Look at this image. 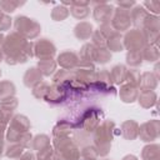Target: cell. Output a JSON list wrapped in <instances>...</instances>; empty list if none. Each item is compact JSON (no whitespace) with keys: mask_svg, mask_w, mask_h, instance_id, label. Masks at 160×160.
<instances>
[{"mask_svg":"<svg viewBox=\"0 0 160 160\" xmlns=\"http://www.w3.org/2000/svg\"><path fill=\"white\" fill-rule=\"evenodd\" d=\"M144 5L148 6L149 9L152 8V9H154V10H152L154 12H159V6H160V5H159L158 1H146V2H144Z\"/></svg>","mask_w":160,"mask_h":160,"instance_id":"cell-38","label":"cell"},{"mask_svg":"<svg viewBox=\"0 0 160 160\" xmlns=\"http://www.w3.org/2000/svg\"><path fill=\"white\" fill-rule=\"evenodd\" d=\"M49 89H50V88H49L48 84H45V82H39L38 85L34 86L32 94H34V96L38 98V99H40V98H45L46 94H48V91H49Z\"/></svg>","mask_w":160,"mask_h":160,"instance_id":"cell-30","label":"cell"},{"mask_svg":"<svg viewBox=\"0 0 160 160\" xmlns=\"http://www.w3.org/2000/svg\"><path fill=\"white\" fill-rule=\"evenodd\" d=\"M71 128H72L71 124L65 122V121H61V122H59V124L54 128V134H55L58 138H65V136L71 131Z\"/></svg>","mask_w":160,"mask_h":160,"instance_id":"cell-27","label":"cell"},{"mask_svg":"<svg viewBox=\"0 0 160 160\" xmlns=\"http://www.w3.org/2000/svg\"><path fill=\"white\" fill-rule=\"evenodd\" d=\"M15 94V86L10 81H1L0 82V99H8L11 98Z\"/></svg>","mask_w":160,"mask_h":160,"instance_id":"cell-22","label":"cell"},{"mask_svg":"<svg viewBox=\"0 0 160 160\" xmlns=\"http://www.w3.org/2000/svg\"><path fill=\"white\" fill-rule=\"evenodd\" d=\"M120 96H121L122 101H125V102H132L136 99V96H138V91H136L135 86L128 84V85H124L120 89Z\"/></svg>","mask_w":160,"mask_h":160,"instance_id":"cell-18","label":"cell"},{"mask_svg":"<svg viewBox=\"0 0 160 160\" xmlns=\"http://www.w3.org/2000/svg\"><path fill=\"white\" fill-rule=\"evenodd\" d=\"M121 130H122V135L124 138L129 139V140H132L138 136L139 134V125L132 121V120H129V121H125L121 126Z\"/></svg>","mask_w":160,"mask_h":160,"instance_id":"cell-15","label":"cell"},{"mask_svg":"<svg viewBox=\"0 0 160 160\" xmlns=\"http://www.w3.org/2000/svg\"><path fill=\"white\" fill-rule=\"evenodd\" d=\"M122 160H138V159H136L134 155H128V156H125Z\"/></svg>","mask_w":160,"mask_h":160,"instance_id":"cell-41","label":"cell"},{"mask_svg":"<svg viewBox=\"0 0 160 160\" xmlns=\"http://www.w3.org/2000/svg\"><path fill=\"white\" fill-rule=\"evenodd\" d=\"M108 46L111 51H121L122 44H121V36L118 31H115L112 35L108 38Z\"/></svg>","mask_w":160,"mask_h":160,"instance_id":"cell-21","label":"cell"},{"mask_svg":"<svg viewBox=\"0 0 160 160\" xmlns=\"http://www.w3.org/2000/svg\"><path fill=\"white\" fill-rule=\"evenodd\" d=\"M112 12H114V8L106 4L105 1H102L101 4L96 5V8L94 9V18L98 22L106 24V22H110Z\"/></svg>","mask_w":160,"mask_h":160,"instance_id":"cell-9","label":"cell"},{"mask_svg":"<svg viewBox=\"0 0 160 160\" xmlns=\"http://www.w3.org/2000/svg\"><path fill=\"white\" fill-rule=\"evenodd\" d=\"M50 145V140H49V138L46 136V135H38L35 139H34V142H32V146H34V149H36V150H42V149H45L46 146H49Z\"/></svg>","mask_w":160,"mask_h":160,"instance_id":"cell-29","label":"cell"},{"mask_svg":"<svg viewBox=\"0 0 160 160\" xmlns=\"http://www.w3.org/2000/svg\"><path fill=\"white\" fill-rule=\"evenodd\" d=\"M118 5H119L121 9L130 10V8H131L132 5H135V2H134V1H128V2H125V1H118Z\"/></svg>","mask_w":160,"mask_h":160,"instance_id":"cell-39","label":"cell"},{"mask_svg":"<svg viewBox=\"0 0 160 160\" xmlns=\"http://www.w3.org/2000/svg\"><path fill=\"white\" fill-rule=\"evenodd\" d=\"M139 85L141 86V90L142 91L152 90L156 86V78H154V75L150 74V72H145V74H142L140 76Z\"/></svg>","mask_w":160,"mask_h":160,"instance_id":"cell-17","label":"cell"},{"mask_svg":"<svg viewBox=\"0 0 160 160\" xmlns=\"http://www.w3.org/2000/svg\"><path fill=\"white\" fill-rule=\"evenodd\" d=\"M126 60H128V64H130L132 66H138L141 64V52L140 51H129Z\"/></svg>","mask_w":160,"mask_h":160,"instance_id":"cell-36","label":"cell"},{"mask_svg":"<svg viewBox=\"0 0 160 160\" xmlns=\"http://www.w3.org/2000/svg\"><path fill=\"white\" fill-rule=\"evenodd\" d=\"M140 138L144 141H151L154 139L158 138L159 135V124L158 121H150V122H145L139 128V134Z\"/></svg>","mask_w":160,"mask_h":160,"instance_id":"cell-10","label":"cell"},{"mask_svg":"<svg viewBox=\"0 0 160 160\" xmlns=\"http://www.w3.org/2000/svg\"><path fill=\"white\" fill-rule=\"evenodd\" d=\"M2 155V142H1V140H0V156Z\"/></svg>","mask_w":160,"mask_h":160,"instance_id":"cell-42","label":"cell"},{"mask_svg":"<svg viewBox=\"0 0 160 160\" xmlns=\"http://www.w3.org/2000/svg\"><path fill=\"white\" fill-rule=\"evenodd\" d=\"M95 51L96 48L94 44H85L80 51V56L82 58V60H95Z\"/></svg>","mask_w":160,"mask_h":160,"instance_id":"cell-26","label":"cell"},{"mask_svg":"<svg viewBox=\"0 0 160 160\" xmlns=\"http://www.w3.org/2000/svg\"><path fill=\"white\" fill-rule=\"evenodd\" d=\"M110 58H111L110 51H108L104 48H96V51H95V60L96 61H99V62H106V61L110 60Z\"/></svg>","mask_w":160,"mask_h":160,"instance_id":"cell-34","label":"cell"},{"mask_svg":"<svg viewBox=\"0 0 160 160\" xmlns=\"http://www.w3.org/2000/svg\"><path fill=\"white\" fill-rule=\"evenodd\" d=\"M18 106V100L16 98H8V99H4L1 101V108L4 111H8V112H11L15 108Z\"/></svg>","mask_w":160,"mask_h":160,"instance_id":"cell-35","label":"cell"},{"mask_svg":"<svg viewBox=\"0 0 160 160\" xmlns=\"http://www.w3.org/2000/svg\"><path fill=\"white\" fill-rule=\"evenodd\" d=\"M112 130H114V122L105 121L100 125V128L96 130L95 134V144H96V151L98 155H106L110 149L111 139H112Z\"/></svg>","mask_w":160,"mask_h":160,"instance_id":"cell-2","label":"cell"},{"mask_svg":"<svg viewBox=\"0 0 160 160\" xmlns=\"http://www.w3.org/2000/svg\"><path fill=\"white\" fill-rule=\"evenodd\" d=\"M41 72L40 70H38L36 68H30L28 69V71L24 75V84L30 88V86H35L39 82H41Z\"/></svg>","mask_w":160,"mask_h":160,"instance_id":"cell-13","label":"cell"},{"mask_svg":"<svg viewBox=\"0 0 160 160\" xmlns=\"http://www.w3.org/2000/svg\"><path fill=\"white\" fill-rule=\"evenodd\" d=\"M39 70L41 75H50L55 70V62L51 59H41L39 61Z\"/></svg>","mask_w":160,"mask_h":160,"instance_id":"cell-23","label":"cell"},{"mask_svg":"<svg viewBox=\"0 0 160 160\" xmlns=\"http://www.w3.org/2000/svg\"><path fill=\"white\" fill-rule=\"evenodd\" d=\"M115 14L111 19V26L114 28L115 31H124L128 30L130 24H131V19H130V11L118 8L114 9Z\"/></svg>","mask_w":160,"mask_h":160,"instance_id":"cell-6","label":"cell"},{"mask_svg":"<svg viewBox=\"0 0 160 160\" xmlns=\"http://www.w3.org/2000/svg\"><path fill=\"white\" fill-rule=\"evenodd\" d=\"M142 159L144 160H158L159 159V146L158 145L145 146L142 150Z\"/></svg>","mask_w":160,"mask_h":160,"instance_id":"cell-24","label":"cell"},{"mask_svg":"<svg viewBox=\"0 0 160 160\" xmlns=\"http://www.w3.org/2000/svg\"><path fill=\"white\" fill-rule=\"evenodd\" d=\"M15 29L18 34H20V36L24 39L36 38L40 32V25L35 20L26 16H18L15 19Z\"/></svg>","mask_w":160,"mask_h":160,"instance_id":"cell-4","label":"cell"},{"mask_svg":"<svg viewBox=\"0 0 160 160\" xmlns=\"http://www.w3.org/2000/svg\"><path fill=\"white\" fill-rule=\"evenodd\" d=\"M19 160H35V158H34V155H32L30 151H28V152L22 154V155L19 158Z\"/></svg>","mask_w":160,"mask_h":160,"instance_id":"cell-40","label":"cell"},{"mask_svg":"<svg viewBox=\"0 0 160 160\" xmlns=\"http://www.w3.org/2000/svg\"><path fill=\"white\" fill-rule=\"evenodd\" d=\"M126 69L122 65H116L112 68L110 75V80H112L115 84H120L121 81H124L126 79Z\"/></svg>","mask_w":160,"mask_h":160,"instance_id":"cell-19","label":"cell"},{"mask_svg":"<svg viewBox=\"0 0 160 160\" xmlns=\"http://www.w3.org/2000/svg\"><path fill=\"white\" fill-rule=\"evenodd\" d=\"M35 54L38 58H40V60L51 59V56L55 54V46L50 40L41 39L35 44Z\"/></svg>","mask_w":160,"mask_h":160,"instance_id":"cell-8","label":"cell"},{"mask_svg":"<svg viewBox=\"0 0 160 160\" xmlns=\"http://www.w3.org/2000/svg\"><path fill=\"white\" fill-rule=\"evenodd\" d=\"M99 124V118H98V111L91 109L89 110L84 118H82V126L88 130V131H92Z\"/></svg>","mask_w":160,"mask_h":160,"instance_id":"cell-14","label":"cell"},{"mask_svg":"<svg viewBox=\"0 0 160 160\" xmlns=\"http://www.w3.org/2000/svg\"><path fill=\"white\" fill-rule=\"evenodd\" d=\"M11 25V19L0 9V30H8Z\"/></svg>","mask_w":160,"mask_h":160,"instance_id":"cell-37","label":"cell"},{"mask_svg":"<svg viewBox=\"0 0 160 160\" xmlns=\"http://www.w3.org/2000/svg\"><path fill=\"white\" fill-rule=\"evenodd\" d=\"M70 11H71V14H72L74 18L80 19V20L85 19L90 14L89 6H75V5H70Z\"/></svg>","mask_w":160,"mask_h":160,"instance_id":"cell-28","label":"cell"},{"mask_svg":"<svg viewBox=\"0 0 160 160\" xmlns=\"http://www.w3.org/2000/svg\"><path fill=\"white\" fill-rule=\"evenodd\" d=\"M159 54H158V50L154 46H146L144 50H142V54H141V58L146 59L148 61H155L158 59Z\"/></svg>","mask_w":160,"mask_h":160,"instance_id":"cell-31","label":"cell"},{"mask_svg":"<svg viewBox=\"0 0 160 160\" xmlns=\"http://www.w3.org/2000/svg\"><path fill=\"white\" fill-rule=\"evenodd\" d=\"M82 160H96V158H82Z\"/></svg>","mask_w":160,"mask_h":160,"instance_id":"cell-43","label":"cell"},{"mask_svg":"<svg viewBox=\"0 0 160 160\" xmlns=\"http://www.w3.org/2000/svg\"><path fill=\"white\" fill-rule=\"evenodd\" d=\"M74 34H75V36H76L78 39H80V40H86V39H89V38L91 36V34H92V25H91L90 22H88V21H81V22H79V24L75 26Z\"/></svg>","mask_w":160,"mask_h":160,"instance_id":"cell-12","label":"cell"},{"mask_svg":"<svg viewBox=\"0 0 160 160\" xmlns=\"http://www.w3.org/2000/svg\"><path fill=\"white\" fill-rule=\"evenodd\" d=\"M145 44L144 34L140 30H130L124 38V45L129 51H140Z\"/></svg>","mask_w":160,"mask_h":160,"instance_id":"cell-7","label":"cell"},{"mask_svg":"<svg viewBox=\"0 0 160 160\" xmlns=\"http://www.w3.org/2000/svg\"><path fill=\"white\" fill-rule=\"evenodd\" d=\"M22 149L24 146L20 145V144H16V145H11L8 150H6V156L10 158V159H19L22 154Z\"/></svg>","mask_w":160,"mask_h":160,"instance_id":"cell-32","label":"cell"},{"mask_svg":"<svg viewBox=\"0 0 160 160\" xmlns=\"http://www.w3.org/2000/svg\"><path fill=\"white\" fill-rule=\"evenodd\" d=\"M21 4L22 2H18V1H12V0H5V1H0V9H1V11H5V12H12Z\"/></svg>","mask_w":160,"mask_h":160,"instance_id":"cell-33","label":"cell"},{"mask_svg":"<svg viewBox=\"0 0 160 160\" xmlns=\"http://www.w3.org/2000/svg\"><path fill=\"white\" fill-rule=\"evenodd\" d=\"M155 100H156V95L152 90H149V91H141L140 96H139V102L141 106L144 108H150L155 104Z\"/></svg>","mask_w":160,"mask_h":160,"instance_id":"cell-20","label":"cell"},{"mask_svg":"<svg viewBox=\"0 0 160 160\" xmlns=\"http://www.w3.org/2000/svg\"><path fill=\"white\" fill-rule=\"evenodd\" d=\"M30 128V122L28 120L26 116L24 115H16L12 118L11 120V124H10V128L8 130V140L14 142V141H19L21 135L28 132Z\"/></svg>","mask_w":160,"mask_h":160,"instance_id":"cell-5","label":"cell"},{"mask_svg":"<svg viewBox=\"0 0 160 160\" xmlns=\"http://www.w3.org/2000/svg\"><path fill=\"white\" fill-rule=\"evenodd\" d=\"M2 40H4V39H2V36H1V34H0V42H2Z\"/></svg>","mask_w":160,"mask_h":160,"instance_id":"cell-45","label":"cell"},{"mask_svg":"<svg viewBox=\"0 0 160 160\" xmlns=\"http://www.w3.org/2000/svg\"><path fill=\"white\" fill-rule=\"evenodd\" d=\"M0 76H1V70H0Z\"/></svg>","mask_w":160,"mask_h":160,"instance_id":"cell-46","label":"cell"},{"mask_svg":"<svg viewBox=\"0 0 160 160\" xmlns=\"http://www.w3.org/2000/svg\"><path fill=\"white\" fill-rule=\"evenodd\" d=\"M78 61H79L78 55L72 51H65V52L60 54L58 58V62L65 69H71V68L76 66Z\"/></svg>","mask_w":160,"mask_h":160,"instance_id":"cell-11","label":"cell"},{"mask_svg":"<svg viewBox=\"0 0 160 160\" xmlns=\"http://www.w3.org/2000/svg\"><path fill=\"white\" fill-rule=\"evenodd\" d=\"M69 14H70V11H69L68 8H65V6H62V5H59V6H56V8L52 9V11H51V18H52V20H55V21H61V20L66 19V18L69 16Z\"/></svg>","mask_w":160,"mask_h":160,"instance_id":"cell-25","label":"cell"},{"mask_svg":"<svg viewBox=\"0 0 160 160\" xmlns=\"http://www.w3.org/2000/svg\"><path fill=\"white\" fill-rule=\"evenodd\" d=\"M54 145H55L59 160H79L80 152L78 148L69 139L58 138L55 139Z\"/></svg>","mask_w":160,"mask_h":160,"instance_id":"cell-3","label":"cell"},{"mask_svg":"<svg viewBox=\"0 0 160 160\" xmlns=\"http://www.w3.org/2000/svg\"><path fill=\"white\" fill-rule=\"evenodd\" d=\"M31 46L32 44L28 42L18 32H11L2 42V49L6 52V62H25L29 56H32Z\"/></svg>","mask_w":160,"mask_h":160,"instance_id":"cell-1","label":"cell"},{"mask_svg":"<svg viewBox=\"0 0 160 160\" xmlns=\"http://www.w3.org/2000/svg\"><path fill=\"white\" fill-rule=\"evenodd\" d=\"M105 160H109V159H105Z\"/></svg>","mask_w":160,"mask_h":160,"instance_id":"cell-47","label":"cell"},{"mask_svg":"<svg viewBox=\"0 0 160 160\" xmlns=\"http://www.w3.org/2000/svg\"><path fill=\"white\" fill-rule=\"evenodd\" d=\"M1 59H2V52H1V49H0V61H1Z\"/></svg>","mask_w":160,"mask_h":160,"instance_id":"cell-44","label":"cell"},{"mask_svg":"<svg viewBox=\"0 0 160 160\" xmlns=\"http://www.w3.org/2000/svg\"><path fill=\"white\" fill-rule=\"evenodd\" d=\"M149 14L146 11V9H144L142 6H136L132 9L131 14H130V19H131V22H134L135 25H144L145 20L148 19Z\"/></svg>","mask_w":160,"mask_h":160,"instance_id":"cell-16","label":"cell"}]
</instances>
